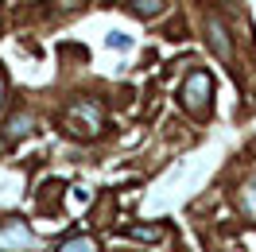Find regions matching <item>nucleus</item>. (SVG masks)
I'll use <instances>...</instances> for the list:
<instances>
[{
    "instance_id": "obj_1",
    "label": "nucleus",
    "mask_w": 256,
    "mask_h": 252,
    "mask_svg": "<svg viewBox=\"0 0 256 252\" xmlns=\"http://www.w3.org/2000/svg\"><path fill=\"white\" fill-rule=\"evenodd\" d=\"M214 94V82H210L206 70H194L190 78L182 82V90H178V101L186 105L190 112H206V97Z\"/></svg>"
},
{
    "instance_id": "obj_2",
    "label": "nucleus",
    "mask_w": 256,
    "mask_h": 252,
    "mask_svg": "<svg viewBox=\"0 0 256 252\" xmlns=\"http://www.w3.org/2000/svg\"><path fill=\"white\" fill-rule=\"evenodd\" d=\"M39 240L32 236V229L24 221H4L0 225V252H35Z\"/></svg>"
},
{
    "instance_id": "obj_3",
    "label": "nucleus",
    "mask_w": 256,
    "mask_h": 252,
    "mask_svg": "<svg viewBox=\"0 0 256 252\" xmlns=\"http://www.w3.org/2000/svg\"><path fill=\"white\" fill-rule=\"evenodd\" d=\"M82 116V136H97L101 132V120H105V112H101V105H90V101H74L70 109H66V120H78Z\"/></svg>"
},
{
    "instance_id": "obj_4",
    "label": "nucleus",
    "mask_w": 256,
    "mask_h": 252,
    "mask_svg": "<svg viewBox=\"0 0 256 252\" xmlns=\"http://www.w3.org/2000/svg\"><path fill=\"white\" fill-rule=\"evenodd\" d=\"M206 35H210V47L218 50V58H222V62H233V39H229V32H225L222 16L206 20Z\"/></svg>"
},
{
    "instance_id": "obj_5",
    "label": "nucleus",
    "mask_w": 256,
    "mask_h": 252,
    "mask_svg": "<svg viewBox=\"0 0 256 252\" xmlns=\"http://www.w3.org/2000/svg\"><path fill=\"white\" fill-rule=\"evenodd\" d=\"M128 8H132V16L148 20V16H160L167 8V0H128Z\"/></svg>"
},
{
    "instance_id": "obj_6",
    "label": "nucleus",
    "mask_w": 256,
    "mask_h": 252,
    "mask_svg": "<svg viewBox=\"0 0 256 252\" xmlns=\"http://www.w3.org/2000/svg\"><path fill=\"white\" fill-rule=\"evenodd\" d=\"M58 252H97V240L94 236H70L58 244Z\"/></svg>"
},
{
    "instance_id": "obj_7",
    "label": "nucleus",
    "mask_w": 256,
    "mask_h": 252,
    "mask_svg": "<svg viewBox=\"0 0 256 252\" xmlns=\"http://www.w3.org/2000/svg\"><path fill=\"white\" fill-rule=\"evenodd\" d=\"M28 132H32V116H28V112H16V116L8 120V136L20 140V136H28Z\"/></svg>"
},
{
    "instance_id": "obj_8",
    "label": "nucleus",
    "mask_w": 256,
    "mask_h": 252,
    "mask_svg": "<svg viewBox=\"0 0 256 252\" xmlns=\"http://www.w3.org/2000/svg\"><path fill=\"white\" fill-rule=\"evenodd\" d=\"M128 236H136V240H160L163 229H160V225H152V229H148V225H132V229H128Z\"/></svg>"
},
{
    "instance_id": "obj_9",
    "label": "nucleus",
    "mask_w": 256,
    "mask_h": 252,
    "mask_svg": "<svg viewBox=\"0 0 256 252\" xmlns=\"http://www.w3.org/2000/svg\"><path fill=\"white\" fill-rule=\"evenodd\" d=\"M0 101H4V78H0Z\"/></svg>"
},
{
    "instance_id": "obj_10",
    "label": "nucleus",
    "mask_w": 256,
    "mask_h": 252,
    "mask_svg": "<svg viewBox=\"0 0 256 252\" xmlns=\"http://www.w3.org/2000/svg\"><path fill=\"white\" fill-rule=\"evenodd\" d=\"M252 202H256V194H252Z\"/></svg>"
}]
</instances>
